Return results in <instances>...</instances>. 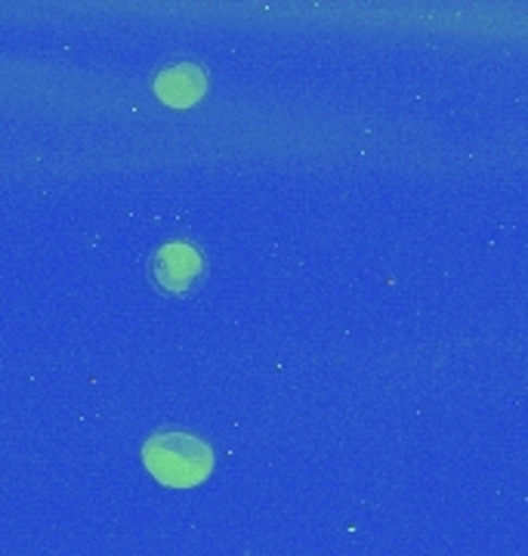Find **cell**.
Returning <instances> with one entry per match:
<instances>
[{
  "label": "cell",
  "instance_id": "2",
  "mask_svg": "<svg viewBox=\"0 0 528 556\" xmlns=\"http://www.w3.org/2000/svg\"><path fill=\"white\" fill-rule=\"evenodd\" d=\"M204 254L189 241H167L152 254V278L164 294L183 298L204 281Z\"/></svg>",
  "mask_w": 528,
  "mask_h": 556
},
{
  "label": "cell",
  "instance_id": "1",
  "mask_svg": "<svg viewBox=\"0 0 528 556\" xmlns=\"http://www.w3.org/2000/svg\"><path fill=\"white\" fill-rule=\"evenodd\" d=\"M142 457H146V467L164 485H196L214 467V452L204 439L192 433H174V430H164L149 439Z\"/></svg>",
  "mask_w": 528,
  "mask_h": 556
},
{
  "label": "cell",
  "instance_id": "3",
  "mask_svg": "<svg viewBox=\"0 0 528 556\" xmlns=\"http://www.w3.org/2000/svg\"><path fill=\"white\" fill-rule=\"evenodd\" d=\"M155 90L167 105H192L204 93V75L198 65H189V62L171 65L158 75Z\"/></svg>",
  "mask_w": 528,
  "mask_h": 556
}]
</instances>
